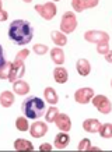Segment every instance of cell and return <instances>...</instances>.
Listing matches in <instances>:
<instances>
[{
    "mask_svg": "<svg viewBox=\"0 0 112 152\" xmlns=\"http://www.w3.org/2000/svg\"><path fill=\"white\" fill-rule=\"evenodd\" d=\"M21 110L25 115L27 119L37 120L45 113V102L41 98L37 96H28L21 103Z\"/></svg>",
    "mask_w": 112,
    "mask_h": 152,
    "instance_id": "obj_2",
    "label": "cell"
},
{
    "mask_svg": "<svg viewBox=\"0 0 112 152\" xmlns=\"http://www.w3.org/2000/svg\"><path fill=\"white\" fill-rule=\"evenodd\" d=\"M6 63V59H4V50H3V48L0 45V67Z\"/></svg>",
    "mask_w": 112,
    "mask_h": 152,
    "instance_id": "obj_31",
    "label": "cell"
},
{
    "mask_svg": "<svg viewBox=\"0 0 112 152\" xmlns=\"http://www.w3.org/2000/svg\"><path fill=\"white\" fill-rule=\"evenodd\" d=\"M98 133L102 138H112V124H101Z\"/></svg>",
    "mask_w": 112,
    "mask_h": 152,
    "instance_id": "obj_23",
    "label": "cell"
},
{
    "mask_svg": "<svg viewBox=\"0 0 112 152\" xmlns=\"http://www.w3.org/2000/svg\"><path fill=\"white\" fill-rule=\"evenodd\" d=\"M76 69H77V71H79L80 75H83V77H85V75H88L90 71H91V66H90V61L85 59H80L77 63H76Z\"/></svg>",
    "mask_w": 112,
    "mask_h": 152,
    "instance_id": "obj_14",
    "label": "cell"
},
{
    "mask_svg": "<svg viewBox=\"0 0 112 152\" xmlns=\"http://www.w3.org/2000/svg\"><path fill=\"white\" fill-rule=\"evenodd\" d=\"M55 124L57 126V129L60 130V131L69 133L70 129H71V120H70V117L67 115H65V113H59L55 119Z\"/></svg>",
    "mask_w": 112,
    "mask_h": 152,
    "instance_id": "obj_10",
    "label": "cell"
},
{
    "mask_svg": "<svg viewBox=\"0 0 112 152\" xmlns=\"http://www.w3.org/2000/svg\"><path fill=\"white\" fill-rule=\"evenodd\" d=\"M1 6H3V1H1V0H0V9H1Z\"/></svg>",
    "mask_w": 112,
    "mask_h": 152,
    "instance_id": "obj_36",
    "label": "cell"
},
{
    "mask_svg": "<svg viewBox=\"0 0 112 152\" xmlns=\"http://www.w3.org/2000/svg\"><path fill=\"white\" fill-rule=\"evenodd\" d=\"M83 1L84 9H93L98 4V0H81Z\"/></svg>",
    "mask_w": 112,
    "mask_h": 152,
    "instance_id": "obj_30",
    "label": "cell"
},
{
    "mask_svg": "<svg viewBox=\"0 0 112 152\" xmlns=\"http://www.w3.org/2000/svg\"><path fill=\"white\" fill-rule=\"evenodd\" d=\"M57 115H59V110H57V107H55V106H51V107L48 109V112H46L45 120H46L48 123H53Z\"/></svg>",
    "mask_w": 112,
    "mask_h": 152,
    "instance_id": "obj_24",
    "label": "cell"
},
{
    "mask_svg": "<svg viewBox=\"0 0 112 152\" xmlns=\"http://www.w3.org/2000/svg\"><path fill=\"white\" fill-rule=\"evenodd\" d=\"M29 133L34 138H41L48 133V124L43 121H35L29 126Z\"/></svg>",
    "mask_w": 112,
    "mask_h": 152,
    "instance_id": "obj_9",
    "label": "cell"
},
{
    "mask_svg": "<svg viewBox=\"0 0 112 152\" xmlns=\"http://www.w3.org/2000/svg\"><path fill=\"white\" fill-rule=\"evenodd\" d=\"M7 17H9V15H7V13H6L4 10L0 9V23H1V21H6V20H7Z\"/></svg>",
    "mask_w": 112,
    "mask_h": 152,
    "instance_id": "obj_33",
    "label": "cell"
},
{
    "mask_svg": "<svg viewBox=\"0 0 112 152\" xmlns=\"http://www.w3.org/2000/svg\"><path fill=\"white\" fill-rule=\"evenodd\" d=\"M11 61H6L4 64L0 67V80H9V74L11 70Z\"/></svg>",
    "mask_w": 112,
    "mask_h": 152,
    "instance_id": "obj_22",
    "label": "cell"
},
{
    "mask_svg": "<svg viewBox=\"0 0 112 152\" xmlns=\"http://www.w3.org/2000/svg\"><path fill=\"white\" fill-rule=\"evenodd\" d=\"M111 87H112V81H111Z\"/></svg>",
    "mask_w": 112,
    "mask_h": 152,
    "instance_id": "obj_38",
    "label": "cell"
},
{
    "mask_svg": "<svg viewBox=\"0 0 112 152\" xmlns=\"http://www.w3.org/2000/svg\"><path fill=\"white\" fill-rule=\"evenodd\" d=\"M94 96V89L93 88H81V89H77L74 94V99L77 103H81V105H85L88 103Z\"/></svg>",
    "mask_w": 112,
    "mask_h": 152,
    "instance_id": "obj_8",
    "label": "cell"
},
{
    "mask_svg": "<svg viewBox=\"0 0 112 152\" xmlns=\"http://www.w3.org/2000/svg\"><path fill=\"white\" fill-rule=\"evenodd\" d=\"M70 142V137L66 131H62L55 137V147L57 149H65Z\"/></svg>",
    "mask_w": 112,
    "mask_h": 152,
    "instance_id": "obj_11",
    "label": "cell"
},
{
    "mask_svg": "<svg viewBox=\"0 0 112 152\" xmlns=\"http://www.w3.org/2000/svg\"><path fill=\"white\" fill-rule=\"evenodd\" d=\"M15 127H17L18 131H27V130H29V124H28L27 117H23V116L17 117V120H15Z\"/></svg>",
    "mask_w": 112,
    "mask_h": 152,
    "instance_id": "obj_21",
    "label": "cell"
},
{
    "mask_svg": "<svg viewBox=\"0 0 112 152\" xmlns=\"http://www.w3.org/2000/svg\"><path fill=\"white\" fill-rule=\"evenodd\" d=\"M90 147H91V141H90L88 138H83L80 141L77 149H79V151H88Z\"/></svg>",
    "mask_w": 112,
    "mask_h": 152,
    "instance_id": "obj_27",
    "label": "cell"
},
{
    "mask_svg": "<svg viewBox=\"0 0 112 152\" xmlns=\"http://www.w3.org/2000/svg\"><path fill=\"white\" fill-rule=\"evenodd\" d=\"M71 6H73V9H74V11H79V13H81V11H84V6H83V1L81 0H73L71 1Z\"/></svg>",
    "mask_w": 112,
    "mask_h": 152,
    "instance_id": "obj_28",
    "label": "cell"
},
{
    "mask_svg": "<svg viewBox=\"0 0 112 152\" xmlns=\"http://www.w3.org/2000/svg\"><path fill=\"white\" fill-rule=\"evenodd\" d=\"M13 89L17 95H27L29 92V85L23 80H17L13 85Z\"/></svg>",
    "mask_w": 112,
    "mask_h": 152,
    "instance_id": "obj_15",
    "label": "cell"
},
{
    "mask_svg": "<svg viewBox=\"0 0 112 152\" xmlns=\"http://www.w3.org/2000/svg\"><path fill=\"white\" fill-rule=\"evenodd\" d=\"M53 1H59V0H53Z\"/></svg>",
    "mask_w": 112,
    "mask_h": 152,
    "instance_id": "obj_37",
    "label": "cell"
},
{
    "mask_svg": "<svg viewBox=\"0 0 112 152\" xmlns=\"http://www.w3.org/2000/svg\"><path fill=\"white\" fill-rule=\"evenodd\" d=\"M105 60H107L108 63H112V50H109L107 55H105Z\"/></svg>",
    "mask_w": 112,
    "mask_h": 152,
    "instance_id": "obj_34",
    "label": "cell"
},
{
    "mask_svg": "<svg viewBox=\"0 0 112 152\" xmlns=\"http://www.w3.org/2000/svg\"><path fill=\"white\" fill-rule=\"evenodd\" d=\"M51 59L53 63H56L57 66L63 64V61H65V53L60 48H55V49H52L51 50Z\"/></svg>",
    "mask_w": 112,
    "mask_h": 152,
    "instance_id": "obj_17",
    "label": "cell"
},
{
    "mask_svg": "<svg viewBox=\"0 0 112 152\" xmlns=\"http://www.w3.org/2000/svg\"><path fill=\"white\" fill-rule=\"evenodd\" d=\"M83 129L87 133H98L99 129H101V123L97 119H87V120H84Z\"/></svg>",
    "mask_w": 112,
    "mask_h": 152,
    "instance_id": "obj_12",
    "label": "cell"
},
{
    "mask_svg": "<svg viewBox=\"0 0 112 152\" xmlns=\"http://www.w3.org/2000/svg\"><path fill=\"white\" fill-rule=\"evenodd\" d=\"M14 148L15 151H34V145L28 140L18 138L14 141Z\"/></svg>",
    "mask_w": 112,
    "mask_h": 152,
    "instance_id": "obj_16",
    "label": "cell"
},
{
    "mask_svg": "<svg viewBox=\"0 0 112 152\" xmlns=\"http://www.w3.org/2000/svg\"><path fill=\"white\" fill-rule=\"evenodd\" d=\"M97 52L99 55H107L109 52V46H108V42H101V43H97Z\"/></svg>",
    "mask_w": 112,
    "mask_h": 152,
    "instance_id": "obj_26",
    "label": "cell"
},
{
    "mask_svg": "<svg viewBox=\"0 0 112 152\" xmlns=\"http://www.w3.org/2000/svg\"><path fill=\"white\" fill-rule=\"evenodd\" d=\"M35 10L38 11V14L41 15L42 18L45 20H52L53 17L56 15V13H57V10H56V6L53 4V3H45V4H37L35 6Z\"/></svg>",
    "mask_w": 112,
    "mask_h": 152,
    "instance_id": "obj_5",
    "label": "cell"
},
{
    "mask_svg": "<svg viewBox=\"0 0 112 152\" xmlns=\"http://www.w3.org/2000/svg\"><path fill=\"white\" fill-rule=\"evenodd\" d=\"M39 151H52V147L49 144H41V147H39Z\"/></svg>",
    "mask_w": 112,
    "mask_h": 152,
    "instance_id": "obj_32",
    "label": "cell"
},
{
    "mask_svg": "<svg viewBox=\"0 0 112 152\" xmlns=\"http://www.w3.org/2000/svg\"><path fill=\"white\" fill-rule=\"evenodd\" d=\"M43 96H45V101L49 102L51 105H55V103H57V101H59V96H57L56 91L53 89V88H51V87L45 88V91H43Z\"/></svg>",
    "mask_w": 112,
    "mask_h": 152,
    "instance_id": "obj_19",
    "label": "cell"
},
{
    "mask_svg": "<svg viewBox=\"0 0 112 152\" xmlns=\"http://www.w3.org/2000/svg\"><path fill=\"white\" fill-rule=\"evenodd\" d=\"M53 80L59 84H65L67 80H69V74H67V70L63 69V67H56L53 70Z\"/></svg>",
    "mask_w": 112,
    "mask_h": 152,
    "instance_id": "obj_13",
    "label": "cell"
},
{
    "mask_svg": "<svg viewBox=\"0 0 112 152\" xmlns=\"http://www.w3.org/2000/svg\"><path fill=\"white\" fill-rule=\"evenodd\" d=\"M14 103V95L10 91H4L0 94V105L3 107H10Z\"/></svg>",
    "mask_w": 112,
    "mask_h": 152,
    "instance_id": "obj_18",
    "label": "cell"
},
{
    "mask_svg": "<svg viewBox=\"0 0 112 152\" xmlns=\"http://www.w3.org/2000/svg\"><path fill=\"white\" fill-rule=\"evenodd\" d=\"M93 105L97 107L99 113H104V115H108L112 110V103L105 95H94Z\"/></svg>",
    "mask_w": 112,
    "mask_h": 152,
    "instance_id": "obj_4",
    "label": "cell"
},
{
    "mask_svg": "<svg viewBox=\"0 0 112 152\" xmlns=\"http://www.w3.org/2000/svg\"><path fill=\"white\" fill-rule=\"evenodd\" d=\"M25 73V66H24V61H20V60H14L13 64H11V70H10L9 74V81L10 83H15L17 80H20Z\"/></svg>",
    "mask_w": 112,
    "mask_h": 152,
    "instance_id": "obj_6",
    "label": "cell"
},
{
    "mask_svg": "<svg viewBox=\"0 0 112 152\" xmlns=\"http://www.w3.org/2000/svg\"><path fill=\"white\" fill-rule=\"evenodd\" d=\"M34 37V28L25 20H14L9 27V38L15 45H27Z\"/></svg>",
    "mask_w": 112,
    "mask_h": 152,
    "instance_id": "obj_1",
    "label": "cell"
},
{
    "mask_svg": "<svg viewBox=\"0 0 112 152\" xmlns=\"http://www.w3.org/2000/svg\"><path fill=\"white\" fill-rule=\"evenodd\" d=\"M32 50H34V53H35V55L42 56V55H45V53H46V52L49 50V49H48L46 45H42V43H37V45H34Z\"/></svg>",
    "mask_w": 112,
    "mask_h": 152,
    "instance_id": "obj_25",
    "label": "cell"
},
{
    "mask_svg": "<svg viewBox=\"0 0 112 152\" xmlns=\"http://www.w3.org/2000/svg\"><path fill=\"white\" fill-rule=\"evenodd\" d=\"M28 55H29V50H28V49H23V50H20L18 53H17V56H15V59H14V60H20V61H24V60L27 59Z\"/></svg>",
    "mask_w": 112,
    "mask_h": 152,
    "instance_id": "obj_29",
    "label": "cell"
},
{
    "mask_svg": "<svg viewBox=\"0 0 112 152\" xmlns=\"http://www.w3.org/2000/svg\"><path fill=\"white\" fill-rule=\"evenodd\" d=\"M84 39L87 42H93V43H101V42L109 41V35L104 31H87L84 34Z\"/></svg>",
    "mask_w": 112,
    "mask_h": 152,
    "instance_id": "obj_7",
    "label": "cell"
},
{
    "mask_svg": "<svg viewBox=\"0 0 112 152\" xmlns=\"http://www.w3.org/2000/svg\"><path fill=\"white\" fill-rule=\"evenodd\" d=\"M23 1H25V3H29V1H32V0H23Z\"/></svg>",
    "mask_w": 112,
    "mask_h": 152,
    "instance_id": "obj_35",
    "label": "cell"
},
{
    "mask_svg": "<svg viewBox=\"0 0 112 152\" xmlns=\"http://www.w3.org/2000/svg\"><path fill=\"white\" fill-rule=\"evenodd\" d=\"M51 38L57 46H65L66 43H67V38H66V35L65 34H62V32H59V31H52Z\"/></svg>",
    "mask_w": 112,
    "mask_h": 152,
    "instance_id": "obj_20",
    "label": "cell"
},
{
    "mask_svg": "<svg viewBox=\"0 0 112 152\" xmlns=\"http://www.w3.org/2000/svg\"><path fill=\"white\" fill-rule=\"evenodd\" d=\"M77 27V20H76V15L71 11H67V13L63 14L62 17V23H60V29L63 34H71Z\"/></svg>",
    "mask_w": 112,
    "mask_h": 152,
    "instance_id": "obj_3",
    "label": "cell"
}]
</instances>
